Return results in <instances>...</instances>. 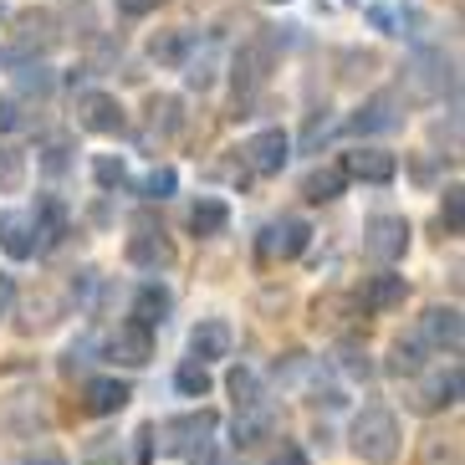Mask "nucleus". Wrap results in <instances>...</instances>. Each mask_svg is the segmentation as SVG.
I'll return each mask as SVG.
<instances>
[{
  "instance_id": "obj_46",
  "label": "nucleus",
  "mask_w": 465,
  "mask_h": 465,
  "mask_svg": "<svg viewBox=\"0 0 465 465\" xmlns=\"http://www.w3.org/2000/svg\"><path fill=\"white\" fill-rule=\"evenodd\" d=\"M87 465H124L118 455H97V460H87Z\"/></svg>"
},
{
  "instance_id": "obj_8",
  "label": "nucleus",
  "mask_w": 465,
  "mask_h": 465,
  "mask_svg": "<svg viewBox=\"0 0 465 465\" xmlns=\"http://www.w3.org/2000/svg\"><path fill=\"white\" fill-rule=\"evenodd\" d=\"M460 389H465V373H460V363H450L445 373H430V379L420 383L410 394V404L420 414H440V410H455L460 404Z\"/></svg>"
},
{
  "instance_id": "obj_45",
  "label": "nucleus",
  "mask_w": 465,
  "mask_h": 465,
  "mask_svg": "<svg viewBox=\"0 0 465 465\" xmlns=\"http://www.w3.org/2000/svg\"><path fill=\"white\" fill-rule=\"evenodd\" d=\"M26 465H67L56 450H36V455H26Z\"/></svg>"
},
{
  "instance_id": "obj_12",
  "label": "nucleus",
  "mask_w": 465,
  "mask_h": 465,
  "mask_svg": "<svg viewBox=\"0 0 465 465\" xmlns=\"http://www.w3.org/2000/svg\"><path fill=\"white\" fill-rule=\"evenodd\" d=\"M128 399H134V383L128 379H87L83 383V410L93 420H108V414L128 410Z\"/></svg>"
},
{
  "instance_id": "obj_4",
  "label": "nucleus",
  "mask_w": 465,
  "mask_h": 465,
  "mask_svg": "<svg viewBox=\"0 0 465 465\" xmlns=\"http://www.w3.org/2000/svg\"><path fill=\"white\" fill-rule=\"evenodd\" d=\"M404 83H410V97L414 103H435V97L455 93V67H450V56L445 52H420L410 62V72H404Z\"/></svg>"
},
{
  "instance_id": "obj_23",
  "label": "nucleus",
  "mask_w": 465,
  "mask_h": 465,
  "mask_svg": "<svg viewBox=\"0 0 465 465\" xmlns=\"http://www.w3.org/2000/svg\"><path fill=\"white\" fill-rule=\"evenodd\" d=\"M225 220H231V210H225V200H215V194H200L190 205V231L194 235H220Z\"/></svg>"
},
{
  "instance_id": "obj_31",
  "label": "nucleus",
  "mask_w": 465,
  "mask_h": 465,
  "mask_svg": "<svg viewBox=\"0 0 465 465\" xmlns=\"http://www.w3.org/2000/svg\"><path fill=\"white\" fill-rule=\"evenodd\" d=\"M21 184H26V153L0 149V194H15Z\"/></svg>"
},
{
  "instance_id": "obj_11",
  "label": "nucleus",
  "mask_w": 465,
  "mask_h": 465,
  "mask_svg": "<svg viewBox=\"0 0 465 465\" xmlns=\"http://www.w3.org/2000/svg\"><path fill=\"white\" fill-rule=\"evenodd\" d=\"M342 179H363V184H389L399 174V159L389 149H353L342 153Z\"/></svg>"
},
{
  "instance_id": "obj_26",
  "label": "nucleus",
  "mask_w": 465,
  "mask_h": 465,
  "mask_svg": "<svg viewBox=\"0 0 465 465\" xmlns=\"http://www.w3.org/2000/svg\"><path fill=\"white\" fill-rule=\"evenodd\" d=\"M414 465H460V440L455 435H424Z\"/></svg>"
},
{
  "instance_id": "obj_43",
  "label": "nucleus",
  "mask_w": 465,
  "mask_h": 465,
  "mask_svg": "<svg viewBox=\"0 0 465 465\" xmlns=\"http://www.w3.org/2000/svg\"><path fill=\"white\" fill-rule=\"evenodd\" d=\"M15 307V282H11V272H0V317Z\"/></svg>"
},
{
  "instance_id": "obj_15",
  "label": "nucleus",
  "mask_w": 465,
  "mask_h": 465,
  "mask_svg": "<svg viewBox=\"0 0 465 465\" xmlns=\"http://www.w3.org/2000/svg\"><path fill=\"white\" fill-rule=\"evenodd\" d=\"M420 338L440 353H460V307H430L420 317Z\"/></svg>"
},
{
  "instance_id": "obj_48",
  "label": "nucleus",
  "mask_w": 465,
  "mask_h": 465,
  "mask_svg": "<svg viewBox=\"0 0 465 465\" xmlns=\"http://www.w3.org/2000/svg\"><path fill=\"white\" fill-rule=\"evenodd\" d=\"M0 15H5V5H0Z\"/></svg>"
},
{
  "instance_id": "obj_9",
  "label": "nucleus",
  "mask_w": 465,
  "mask_h": 465,
  "mask_svg": "<svg viewBox=\"0 0 465 465\" xmlns=\"http://www.w3.org/2000/svg\"><path fill=\"white\" fill-rule=\"evenodd\" d=\"M287 159H292V138L282 134V128H261L256 138L246 143V169L251 174H282L287 169Z\"/></svg>"
},
{
  "instance_id": "obj_14",
  "label": "nucleus",
  "mask_w": 465,
  "mask_h": 465,
  "mask_svg": "<svg viewBox=\"0 0 465 465\" xmlns=\"http://www.w3.org/2000/svg\"><path fill=\"white\" fill-rule=\"evenodd\" d=\"M404 103H399L394 93H373L363 108L353 113V134H394L399 124H404Z\"/></svg>"
},
{
  "instance_id": "obj_27",
  "label": "nucleus",
  "mask_w": 465,
  "mask_h": 465,
  "mask_svg": "<svg viewBox=\"0 0 465 465\" xmlns=\"http://www.w3.org/2000/svg\"><path fill=\"white\" fill-rule=\"evenodd\" d=\"M420 369H424V342L399 338V342H394V353H389V373H399V379H414Z\"/></svg>"
},
{
  "instance_id": "obj_7",
  "label": "nucleus",
  "mask_w": 465,
  "mask_h": 465,
  "mask_svg": "<svg viewBox=\"0 0 465 465\" xmlns=\"http://www.w3.org/2000/svg\"><path fill=\"white\" fill-rule=\"evenodd\" d=\"M307 241H312V225L307 220H297V215L276 220V225L261 231V261H297L307 251Z\"/></svg>"
},
{
  "instance_id": "obj_37",
  "label": "nucleus",
  "mask_w": 465,
  "mask_h": 465,
  "mask_svg": "<svg viewBox=\"0 0 465 465\" xmlns=\"http://www.w3.org/2000/svg\"><path fill=\"white\" fill-rule=\"evenodd\" d=\"M67 153H72V138H67V134H56V138H46V153H42V164H46V174H62V169L72 164Z\"/></svg>"
},
{
  "instance_id": "obj_16",
  "label": "nucleus",
  "mask_w": 465,
  "mask_h": 465,
  "mask_svg": "<svg viewBox=\"0 0 465 465\" xmlns=\"http://www.w3.org/2000/svg\"><path fill=\"white\" fill-rule=\"evenodd\" d=\"M404 297H410V282L399 272H379L363 282V292H358V302H363V312H394V307H404Z\"/></svg>"
},
{
  "instance_id": "obj_42",
  "label": "nucleus",
  "mask_w": 465,
  "mask_h": 465,
  "mask_svg": "<svg viewBox=\"0 0 465 465\" xmlns=\"http://www.w3.org/2000/svg\"><path fill=\"white\" fill-rule=\"evenodd\" d=\"M369 21L379 31H389V36H394V26H399V11H389V5H369Z\"/></svg>"
},
{
  "instance_id": "obj_29",
  "label": "nucleus",
  "mask_w": 465,
  "mask_h": 465,
  "mask_svg": "<svg viewBox=\"0 0 465 465\" xmlns=\"http://www.w3.org/2000/svg\"><path fill=\"white\" fill-rule=\"evenodd\" d=\"M134 190L143 194V200H169V194L179 190V174H174V169H169V164H159V169H149V174L138 179Z\"/></svg>"
},
{
  "instance_id": "obj_39",
  "label": "nucleus",
  "mask_w": 465,
  "mask_h": 465,
  "mask_svg": "<svg viewBox=\"0 0 465 465\" xmlns=\"http://www.w3.org/2000/svg\"><path fill=\"white\" fill-rule=\"evenodd\" d=\"M328 134H332V118H328V108H322V118H312V124H307V134H302V143H307V149H317V143H322Z\"/></svg>"
},
{
  "instance_id": "obj_38",
  "label": "nucleus",
  "mask_w": 465,
  "mask_h": 465,
  "mask_svg": "<svg viewBox=\"0 0 465 465\" xmlns=\"http://www.w3.org/2000/svg\"><path fill=\"white\" fill-rule=\"evenodd\" d=\"M15 128H26V108H21V97H0V134H15Z\"/></svg>"
},
{
  "instance_id": "obj_22",
  "label": "nucleus",
  "mask_w": 465,
  "mask_h": 465,
  "mask_svg": "<svg viewBox=\"0 0 465 465\" xmlns=\"http://www.w3.org/2000/svg\"><path fill=\"white\" fill-rule=\"evenodd\" d=\"M194 52V31H164V36H153L149 56L159 62V67H184Z\"/></svg>"
},
{
  "instance_id": "obj_35",
  "label": "nucleus",
  "mask_w": 465,
  "mask_h": 465,
  "mask_svg": "<svg viewBox=\"0 0 465 465\" xmlns=\"http://www.w3.org/2000/svg\"><path fill=\"white\" fill-rule=\"evenodd\" d=\"M440 220H445V231H450V235L465 231V190H460V184L445 190V200H440Z\"/></svg>"
},
{
  "instance_id": "obj_18",
  "label": "nucleus",
  "mask_w": 465,
  "mask_h": 465,
  "mask_svg": "<svg viewBox=\"0 0 465 465\" xmlns=\"http://www.w3.org/2000/svg\"><path fill=\"white\" fill-rule=\"evenodd\" d=\"M0 251H5L11 261H31V256H36V231H31L26 210H5V215H0Z\"/></svg>"
},
{
  "instance_id": "obj_3",
  "label": "nucleus",
  "mask_w": 465,
  "mask_h": 465,
  "mask_svg": "<svg viewBox=\"0 0 465 465\" xmlns=\"http://www.w3.org/2000/svg\"><path fill=\"white\" fill-rule=\"evenodd\" d=\"M215 430H220V420L210 410L184 414V420H169L164 424V450L169 455H190L194 465H210L215 460Z\"/></svg>"
},
{
  "instance_id": "obj_44",
  "label": "nucleus",
  "mask_w": 465,
  "mask_h": 465,
  "mask_svg": "<svg viewBox=\"0 0 465 465\" xmlns=\"http://www.w3.org/2000/svg\"><path fill=\"white\" fill-rule=\"evenodd\" d=\"M276 465H307V455H302L297 445H282V450H276Z\"/></svg>"
},
{
  "instance_id": "obj_17",
  "label": "nucleus",
  "mask_w": 465,
  "mask_h": 465,
  "mask_svg": "<svg viewBox=\"0 0 465 465\" xmlns=\"http://www.w3.org/2000/svg\"><path fill=\"white\" fill-rule=\"evenodd\" d=\"M225 353H231V328H225L220 317H210V322H200V328L190 332V363L210 369V363H220Z\"/></svg>"
},
{
  "instance_id": "obj_40",
  "label": "nucleus",
  "mask_w": 465,
  "mask_h": 465,
  "mask_svg": "<svg viewBox=\"0 0 465 465\" xmlns=\"http://www.w3.org/2000/svg\"><path fill=\"white\" fill-rule=\"evenodd\" d=\"M118 5V15H128V21H138V15H149V11H159L164 0H113Z\"/></svg>"
},
{
  "instance_id": "obj_6",
  "label": "nucleus",
  "mask_w": 465,
  "mask_h": 465,
  "mask_svg": "<svg viewBox=\"0 0 465 465\" xmlns=\"http://www.w3.org/2000/svg\"><path fill=\"white\" fill-rule=\"evenodd\" d=\"M272 62H276V52H272V42L266 36H251L241 52H235V62H231V83H235V97H251L266 77H272Z\"/></svg>"
},
{
  "instance_id": "obj_10",
  "label": "nucleus",
  "mask_w": 465,
  "mask_h": 465,
  "mask_svg": "<svg viewBox=\"0 0 465 465\" xmlns=\"http://www.w3.org/2000/svg\"><path fill=\"white\" fill-rule=\"evenodd\" d=\"M124 108H118V97L108 93H83L77 97V128L87 134H124Z\"/></svg>"
},
{
  "instance_id": "obj_32",
  "label": "nucleus",
  "mask_w": 465,
  "mask_h": 465,
  "mask_svg": "<svg viewBox=\"0 0 465 465\" xmlns=\"http://www.w3.org/2000/svg\"><path fill=\"white\" fill-rule=\"evenodd\" d=\"M266 430H272V420H266V414L261 410H246V414H235V445H261V440H266Z\"/></svg>"
},
{
  "instance_id": "obj_21",
  "label": "nucleus",
  "mask_w": 465,
  "mask_h": 465,
  "mask_svg": "<svg viewBox=\"0 0 465 465\" xmlns=\"http://www.w3.org/2000/svg\"><path fill=\"white\" fill-rule=\"evenodd\" d=\"M31 231H36V251H52L67 235V210H62V200H42L36 215H31Z\"/></svg>"
},
{
  "instance_id": "obj_33",
  "label": "nucleus",
  "mask_w": 465,
  "mask_h": 465,
  "mask_svg": "<svg viewBox=\"0 0 465 465\" xmlns=\"http://www.w3.org/2000/svg\"><path fill=\"white\" fill-rule=\"evenodd\" d=\"M174 389H179L184 399H205V394H210V369H200V363H179Z\"/></svg>"
},
{
  "instance_id": "obj_34",
  "label": "nucleus",
  "mask_w": 465,
  "mask_h": 465,
  "mask_svg": "<svg viewBox=\"0 0 465 465\" xmlns=\"http://www.w3.org/2000/svg\"><path fill=\"white\" fill-rule=\"evenodd\" d=\"M149 124H153V134H179V97H153L149 103Z\"/></svg>"
},
{
  "instance_id": "obj_19",
  "label": "nucleus",
  "mask_w": 465,
  "mask_h": 465,
  "mask_svg": "<svg viewBox=\"0 0 465 465\" xmlns=\"http://www.w3.org/2000/svg\"><path fill=\"white\" fill-rule=\"evenodd\" d=\"M108 358L113 363H124V369H143L153 358V332H143V328H118L113 332V342H108Z\"/></svg>"
},
{
  "instance_id": "obj_25",
  "label": "nucleus",
  "mask_w": 465,
  "mask_h": 465,
  "mask_svg": "<svg viewBox=\"0 0 465 465\" xmlns=\"http://www.w3.org/2000/svg\"><path fill=\"white\" fill-rule=\"evenodd\" d=\"M332 363H338V369L348 373L353 383H369L373 373H379V369H373V358H369V348H363V342H338Z\"/></svg>"
},
{
  "instance_id": "obj_5",
  "label": "nucleus",
  "mask_w": 465,
  "mask_h": 465,
  "mask_svg": "<svg viewBox=\"0 0 465 465\" xmlns=\"http://www.w3.org/2000/svg\"><path fill=\"white\" fill-rule=\"evenodd\" d=\"M363 251H369V261H379V266L404 261V251H410V220L404 215H373L369 225H363Z\"/></svg>"
},
{
  "instance_id": "obj_2",
  "label": "nucleus",
  "mask_w": 465,
  "mask_h": 465,
  "mask_svg": "<svg viewBox=\"0 0 465 465\" xmlns=\"http://www.w3.org/2000/svg\"><path fill=\"white\" fill-rule=\"evenodd\" d=\"M56 42H62V31H56L52 11H21L15 15V31H11V46L0 52V67H26L42 52H52Z\"/></svg>"
},
{
  "instance_id": "obj_47",
  "label": "nucleus",
  "mask_w": 465,
  "mask_h": 465,
  "mask_svg": "<svg viewBox=\"0 0 465 465\" xmlns=\"http://www.w3.org/2000/svg\"><path fill=\"white\" fill-rule=\"evenodd\" d=\"M272 5H287V0H272Z\"/></svg>"
},
{
  "instance_id": "obj_41",
  "label": "nucleus",
  "mask_w": 465,
  "mask_h": 465,
  "mask_svg": "<svg viewBox=\"0 0 465 465\" xmlns=\"http://www.w3.org/2000/svg\"><path fill=\"white\" fill-rule=\"evenodd\" d=\"M134 440H138V445H134V460H138V465H153V424H143Z\"/></svg>"
},
{
  "instance_id": "obj_24",
  "label": "nucleus",
  "mask_w": 465,
  "mask_h": 465,
  "mask_svg": "<svg viewBox=\"0 0 465 465\" xmlns=\"http://www.w3.org/2000/svg\"><path fill=\"white\" fill-rule=\"evenodd\" d=\"M342 190H348L342 169H312V174L302 179V200H312V205H328V200H338Z\"/></svg>"
},
{
  "instance_id": "obj_28",
  "label": "nucleus",
  "mask_w": 465,
  "mask_h": 465,
  "mask_svg": "<svg viewBox=\"0 0 465 465\" xmlns=\"http://www.w3.org/2000/svg\"><path fill=\"white\" fill-rule=\"evenodd\" d=\"M225 389H231V399H235V414L261 410V389H256V373H251V369H231Z\"/></svg>"
},
{
  "instance_id": "obj_13",
  "label": "nucleus",
  "mask_w": 465,
  "mask_h": 465,
  "mask_svg": "<svg viewBox=\"0 0 465 465\" xmlns=\"http://www.w3.org/2000/svg\"><path fill=\"white\" fill-rule=\"evenodd\" d=\"M128 261H134L138 272H169V266H174V246H169V235L164 231H143V225H138V235L134 241H128Z\"/></svg>"
},
{
  "instance_id": "obj_1",
  "label": "nucleus",
  "mask_w": 465,
  "mask_h": 465,
  "mask_svg": "<svg viewBox=\"0 0 465 465\" xmlns=\"http://www.w3.org/2000/svg\"><path fill=\"white\" fill-rule=\"evenodd\" d=\"M348 445H353V455L363 465H394L399 460V445H404V430H399V420L389 410H363L353 420V435H348Z\"/></svg>"
},
{
  "instance_id": "obj_36",
  "label": "nucleus",
  "mask_w": 465,
  "mask_h": 465,
  "mask_svg": "<svg viewBox=\"0 0 465 465\" xmlns=\"http://www.w3.org/2000/svg\"><path fill=\"white\" fill-rule=\"evenodd\" d=\"M93 179L103 184V190H118V184L128 179V169H124L118 153H97V159H93Z\"/></svg>"
},
{
  "instance_id": "obj_30",
  "label": "nucleus",
  "mask_w": 465,
  "mask_h": 465,
  "mask_svg": "<svg viewBox=\"0 0 465 465\" xmlns=\"http://www.w3.org/2000/svg\"><path fill=\"white\" fill-rule=\"evenodd\" d=\"M15 83H21V93H26V97H46L56 87V72L46 67V62H26V67L15 72Z\"/></svg>"
},
{
  "instance_id": "obj_20",
  "label": "nucleus",
  "mask_w": 465,
  "mask_h": 465,
  "mask_svg": "<svg viewBox=\"0 0 465 465\" xmlns=\"http://www.w3.org/2000/svg\"><path fill=\"white\" fill-rule=\"evenodd\" d=\"M169 307H174V297H169V287H159V282H149V287H138L134 307H128V317H134V328L153 332L159 322L169 317Z\"/></svg>"
}]
</instances>
